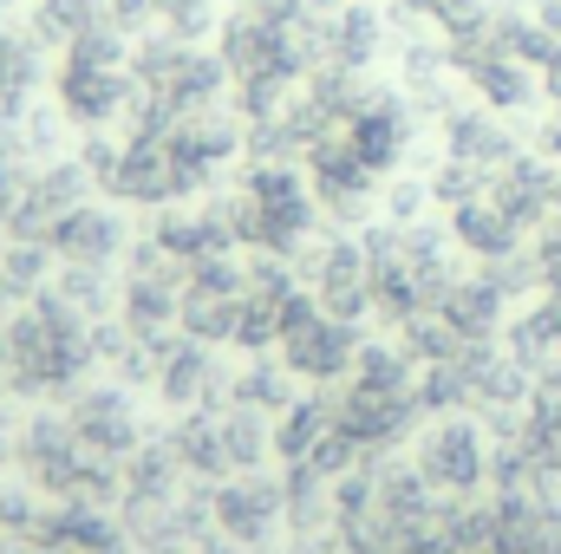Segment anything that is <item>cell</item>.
<instances>
[{
	"mask_svg": "<svg viewBox=\"0 0 561 554\" xmlns=\"http://www.w3.org/2000/svg\"><path fill=\"white\" fill-rule=\"evenodd\" d=\"M424 483H437V489H477L483 483V437L470 430V424H437L431 437H424Z\"/></svg>",
	"mask_w": 561,
	"mask_h": 554,
	"instance_id": "obj_1",
	"label": "cell"
},
{
	"mask_svg": "<svg viewBox=\"0 0 561 554\" xmlns=\"http://www.w3.org/2000/svg\"><path fill=\"white\" fill-rule=\"evenodd\" d=\"M450 157H457V163H477V170L490 176V170H503V163L516 157V138H510L490 112H457V118H450Z\"/></svg>",
	"mask_w": 561,
	"mask_h": 554,
	"instance_id": "obj_2",
	"label": "cell"
},
{
	"mask_svg": "<svg viewBox=\"0 0 561 554\" xmlns=\"http://www.w3.org/2000/svg\"><path fill=\"white\" fill-rule=\"evenodd\" d=\"M373 53H379V13L346 7V13H340V26H333V59L353 72V66H366Z\"/></svg>",
	"mask_w": 561,
	"mask_h": 554,
	"instance_id": "obj_3",
	"label": "cell"
},
{
	"mask_svg": "<svg viewBox=\"0 0 561 554\" xmlns=\"http://www.w3.org/2000/svg\"><path fill=\"white\" fill-rule=\"evenodd\" d=\"M112 99H118V79H112V66H72V72H66V105H72L79 118H99V112H112Z\"/></svg>",
	"mask_w": 561,
	"mask_h": 554,
	"instance_id": "obj_4",
	"label": "cell"
},
{
	"mask_svg": "<svg viewBox=\"0 0 561 554\" xmlns=\"http://www.w3.org/2000/svg\"><path fill=\"white\" fill-rule=\"evenodd\" d=\"M340 359H346V333H327L320 320L300 326V313H294V366H307V372H333Z\"/></svg>",
	"mask_w": 561,
	"mask_h": 554,
	"instance_id": "obj_5",
	"label": "cell"
},
{
	"mask_svg": "<svg viewBox=\"0 0 561 554\" xmlns=\"http://www.w3.org/2000/svg\"><path fill=\"white\" fill-rule=\"evenodd\" d=\"M542 92H549V105L561 112V46H556V59L542 66Z\"/></svg>",
	"mask_w": 561,
	"mask_h": 554,
	"instance_id": "obj_6",
	"label": "cell"
},
{
	"mask_svg": "<svg viewBox=\"0 0 561 554\" xmlns=\"http://www.w3.org/2000/svg\"><path fill=\"white\" fill-rule=\"evenodd\" d=\"M536 143H542V157H561V112L542 125V131H536Z\"/></svg>",
	"mask_w": 561,
	"mask_h": 554,
	"instance_id": "obj_7",
	"label": "cell"
},
{
	"mask_svg": "<svg viewBox=\"0 0 561 554\" xmlns=\"http://www.w3.org/2000/svg\"><path fill=\"white\" fill-rule=\"evenodd\" d=\"M549 392H556V399H561V359H556V366H549Z\"/></svg>",
	"mask_w": 561,
	"mask_h": 554,
	"instance_id": "obj_8",
	"label": "cell"
}]
</instances>
